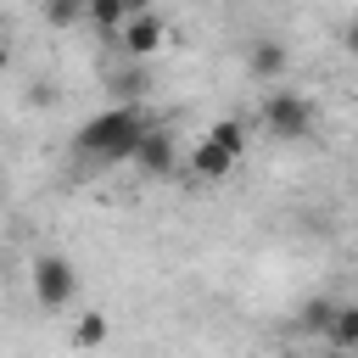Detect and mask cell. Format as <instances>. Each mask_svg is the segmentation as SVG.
<instances>
[{
  "mask_svg": "<svg viewBox=\"0 0 358 358\" xmlns=\"http://www.w3.org/2000/svg\"><path fill=\"white\" fill-rule=\"evenodd\" d=\"M112 95H117L123 106H129V101L140 106V95H145V73H140V67H123V73H112Z\"/></svg>",
  "mask_w": 358,
  "mask_h": 358,
  "instance_id": "13",
  "label": "cell"
},
{
  "mask_svg": "<svg viewBox=\"0 0 358 358\" xmlns=\"http://www.w3.org/2000/svg\"><path fill=\"white\" fill-rule=\"evenodd\" d=\"M246 67H252V78H263V84H274L285 67H291V50L280 45V39H257L252 50H246Z\"/></svg>",
  "mask_w": 358,
  "mask_h": 358,
  "instance_id": "7",
  "label": "cell"
},
{
  "mask_svg": "<svg viewBox=\"0 0 358 358\" xmlns=\"http://www.w3.org/2000/svg\"><path fill=\"white\" fill-rule=\"evenodd\" d=\"M201 140H213L224 157H241V145H246V123H241V117H218V123H213Z\"/></svg>",
  "mask_w": 358,
  "mask_h": 358,
  "instance_id": "10",
  "label": "cell"
},
{
  "mask_svg": "<svg viewBox=\"0 0 358 358\" xmlns=\"http://www.w3.org/2000/svg\"><path fill=\"white\" fill-rule=\"evenodd\" d=\"M34 296H39V308H67L78 296V268L62 252H39L34 257Z\"/></svg>",
  "mask_w": 358,
  "mask_h": 358,
  "instance_id": "3",
  "label": "cell"
},
{
  "mask_svg": "<svg viewBox=\"0 0 358 358\" xmlns=\"http://www.w3.org/2000/svg\"><path fill=\"white\" fill-rule=\"evenodd\" d=\"M78 17H84V6H73V0H56V6H45V22H50V28H73Z\"/></svg>",
  "mask_w": 358,
  "mask_h": 358,
  "instance_id": "14",
  "label": "cell"
},
{
  "mask_svg": "<svg viewBox=\"0 0 358 358\" xmlns=\"http://www.w3.org/2000/svg\"><path fill=\"white\" fill-rule=\"evenodd\" d=\"M185 168H190V179H201V185H218V179H229V173H235V157H224L213 140H196Z\"/></svg>",
  "mask_w": 358,
  "mask_h": 358,
  "instance_id": "6",
  "label": "cell"
},
{
  "mask_svg": "<svg viewBox=\"0 0 358 358\" xmlns=\"http://www.w3.org/2000/svg\"><path fill=\"white\" fill-rule=\"evenodd\" d=\"M106 330H112V324H106V313H101V308H90V313H78V319H73V347H78V352H95V347L106 341Z\"/></svg>",
  "mask_w": 358,
  "mask_h": 358,
  "instance_id": "9",
  "label": "cell"
},
{
  "mask_svg": "<svg viewBox=\"0 0 358 358\" xmlns=\"http://www.w3.org/2000/svg\"><path fill=\"white\" fill-rule=\"evenodd\" d=\"M129 11H140V6H123V0H95L84 17H90L95 28H123V22H129Z\"/></svg>",
  "mask_w": 358,
  "mask_h": 358,
  "instance_id": "12",
  "label": "cell"
},
{
  "mask_svg": "<svg viewBox=\"0 0 358 358\" xmlns=\"http://www.w3.org/2000/svg\"><path fill=\"white\" fill-rule=\"evenodd\" d=\"M324 336H330V347L347 358V352L358 347V302H336V313H330V330H324Z\"/></svg>",
  "mask_w": 358,
  "mask_h": 358,
  "instance_id": "8",
  "label": "cell"
},
{
  "mask_svg": "<svg viewBox=\"0 0 358 358\" xmlns=\"http://www.w3.org/2000/svg\"><path fill=\"white\" fill-rule=\"evenodd\" d=\"M140 134H145V112H140V106H112V112H95V117L78 129L73 151H78V157H95V162H129Z\"/></svg>",
  "mask_w": 358,
  "mask_h": 358,
  "instance_id": "1",
  "label": "cell"
},
{
  "mask_svg": "<svg viewBox=\"0 0 358 358\" xmlns=\"http://www.w3.org/2000/svg\"><path fill=\"white\" fill-rule=\"evenodd\" d=\"M6 62H11V50H6V45H0V67H6Z\"/></svg>",
  "mask_w": 358,
  "mask_h": 358,
  "instance_id": "15",
  "label": "cell"
},
{
  "mask_svg": "<svg viewBox=\"0 0 358 358\" xmlns=\"http://www.w3.org/2000/svg\"><path fill=\"white\" fill-rule=\"evenodd\" d=\"M257 117H263V129H268L274 140H308V134H313V123H319L313 101H308V95H296V90H268Z\"/></svg>",
  "mask_w": 358,
  "mask_h": 358,
  "instance_id": "2",
  "label": "cell"
},
{
  "mask_svg": "<svg viewBox=\"0 0 358 358\" xmlns=\"http://www.w3.org/2000/svg\"><path fill=\"white\" fill-rule=\"evenodd\" d=\"M330 313H336L330 296H308V302L296 308V330H308V336H313V330H330Z\"/></svg>",
  "mask_w": 358,
  "mask_h": 358,
  "instance_id": "11",
  "label": "cell"
},
{
  "mask_svg": "<svg viewBox=\"0 0 358 358\" xmlns=\"http://www.w3.org/2000/svg\"><path fill=\"white\" fill-rule=\"evenodd\" d=\"M162 34H168V22H162L157 11H145V6H140V11H129V22H123V39H117V45H123V56H129V62H140V56L162 50Z\"/></svg>",
  "mask_w": 358,
  "mask_h": 358,
  "instance_id": "5",
  "label": "cell"
},
{
  "mask_svg": "<svg viewBox=\"0 0 358 358\" xmlns=\"http://www.w3.org/2000/svg\"><path fill=\"white\" fill-rule=\"evenodd\" d=\"M330 358H341V352H330Z\"/></svg>",
  "mask_w": 358,
  "mask_h": 358,
  "instance_id": "16",
  "label": "cell"
},
{
  "mask_svg": "<svg viewBox=\"0 0 358 358\" xmlns=\"http://www.w3.org/2000/svg\"><path fill=\"white\" fill-rule=\"evenodd\" d=\"M140 173H151V179H168L173 168H179V140L168 134V129H157V123H145V134L134 140V157H129Z\"/></svg>",
  "mask_w": 358,
  "mask_h": 358,
  "instance_id": "4",
  "label": "cell"
}]
</instances>
